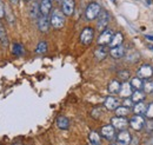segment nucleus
Segmentation results:
<instances>
[{"label": "nucleus", "mask_w": 153, "mask_h": 145, "mask_svg": "<svg viewBox=\"0 0 153 145\" xmlns=\"http://www.w3.org/2000/svg\"><path fill=\"white\" fill-rule=\"evenodd\" d=\"M39 7H40L41 16H48L52 11V1L51 0H41Z\"/></svg>", "instance_id": "nucleus-14"}, {"label": "nucleus", "mask_w": 153, "mask_h": 145, "mask_svg": "<svg viewBox=\"0 0 153 145\" xmlns=\"http://www.w3.org/2000/svg\"><path fill=\"white\" fill-rule=\"evenodd\" d=\"M110 55L114 59H120V58H123L125 55V47L123 45H119V46H115V47H111Z\"/></svg>", "instance_id": "nucleus-16"}, {"label": "nucleus", "mask_w": 153, "mask_h": 145, "mask_svg": "<svg viewBox=\"0 0 153 145\" xmlns=\"http://www.w3.org/2000/svg\"><path fill=\"white\" fill-rule=\"evenodd\" d=\"M0 44L2 47H7L8 46V38H7V33L6 30L4 27V25L0 22Z\"/></svg>", "instance_id": "nucleus-20"}, {"label": "nucleus", "mask_w": 153, "mask_h": 145, "mask_svg": "<svg viewBox=\"0 0 153 145\" xmlns=\"http://www.w3.org/2000/svg\"><path fill=\"white\" fill-rule=\"evenodd\" d=\"M111 124L115 127V130H119V131L126 130V127L130 125L128 120L125 117H118V116H115L111 119Z\"/></svg>", "instance_id": "nucleus-9"}, {"label": "nucleus", "mask_w": 153, "mask_h": 145, "mask_svg": "<svg viewBox=\"0 0 153 145\" xmlns=\"http://www.w3.org/2000/svg\"><path fill=\"white\" fill-rule=\"evenodd\" d=\"M137 75H138L139 78H141L143 80H149V79H151L153 75L152 66H150V65H147V64L141 65V66L139 67L138 72H137Z\"/></svg>", "instance_id": "nucleus-6"}, {"label": "nucleus", "mask_w": 153, "mask_h": 145, "mask_svg": "<svg viewBox=\"0 0 153 145\" xmlns=\"http://www.w3.org/2000/svg\"><path fill=\"white\" fill-rule=\"evenodd\" d=\"M74 6H76L74 0H62V2H61V11H62V13L66 17H70L74 12Z\"/></svg>", "instance_id": "nucleus-10"}, {"label": "nucleus", "mask_w": 153, "mask_h": 145, "mask_svg": "<svg viewBox=\"0 0 153 145\" xmlns=\"http://www.w3.org/2000/svg\"><path fill=\"white\" fill-rule=\"evenodd\" d=\"M10 1H11L12 4H18V2H19V0H10Z\"/></svg>", "instance_id": "nucleus-36"}, {"label": "nucleus", "mask_w": 153, "mask_h": 145, "mask_svg": "<svg viewBox=\"0 0 153 145\" xmlns=\"http://www.w3.org/2000/svg\"><path fill=\"white\" fill-rule=\"evenodd\" d=\"M131 141H132V137L127 130H121L117 136V142L119 145H130Z\"/></svg>", "instance_id": "nucleus-11"}, {"label": "nucleus", "mask_w": 153, "mask_h": 145, "mask_svg": "<svg viewBox=\"0 0 153 145\" xmlns=\"http://www.w3.org/2000/svg\"><path fill=\"white\" fill-rule=\"evenodd\" d=\"M36 52H37L38 55H44V53H46V52H47V43H46V41H40L38 44V46H37V49H36Z\"/></svg>", "instance_id": "nucleus-30"}, {"label": "nucleus", "mask_w": 153, "mask_h": 145, "mask_svg": "<svg viewBox=\"0 0 153 145\" xmlns=\"http://www.w3.org/2000/svg\"><path fill=\"white\" fill-rule=\"evenodd\" d=\"M143 90H144L145 93H147V94L153 93V81L152 80H146V83H144V87H143Z\"/></svg>", "instance_id": "nucleus-31"}, {"label": "nucleus", "mask_w": 153, "mask_h": 145, "mask_svg": "<svg viewBox=\"0 0 153 145\" xmlns=\"http://www.w3.org/2000/svg\"><path fill=\"white\" fill-rule=\"evenodd\" d=\"M51 21L48 16H40L38 19V28L41 32H47L50 30Z\"/></svg>", "instance_id": "nucleus-12"}, {"label": "nucleus", "mask_w": 153, "mask_h": 145, "mask_svg": "<svg viewBox=\"0 0 153 145\" xmlns=\"http://www.w3.org/2000/svg\"><path fill=\"white\" fill-rule=\"evenodd\" d=\"M112 1H113V2H114V1H115V0H112Z\"/></svg>", "instance_id": "nucleus-41"}, {"label": "nucleus", "mask_w": 153, "mask_h": 145, "mask_svg": "<svg viewBox=\"0 0 153 145\" xmlns=\"http://www.w3.org/2000/svg\"><path fill=\"white\" fill-rule=\"evenodd\" d=\"M108 53V50L106 46H101V45H98V47L94 51V57H96L97 60H104Z\"/></svg>", "instance_id": "nucleus-17"}, {"label": "nucleus", "mask_w": 153, "mask_h": 145, "mask_svg": "<svg viewBox=\"0 0 153 145\" xmlns=\"http://www.w3.org/2000/svg\"><path fill=\"white\" fill-rule=\"evenodd\" d=\"M149 47H150V50H152V51H153V46H152V45H150Z\"/></svg>", "instance_id": "nucleus-37"}, {"label": "nucleus", "mask_w": 153, "mask_h": 145, "mask_svg": "<svg viewBox=\"0 0 153 145\" xmlns=\"http://www.w3.org/2000/svg\"><path fill=\"white\" fill-rule=\"evenodd\" d=\"M123 105H124V106H126V108H128V109H132V108L134 106V103L131 98H125V99H124Z\"/></svg>", "instance_id": "nucleus-33"}, {"label": "nucleus", "mask_w": 153, "mask_h": 145, "mask_svg": "<svg viewBox=\"0 0 153 145\" xmlns=\"http://www.w3.org/2000/svg\"><path fill=\"white\" fill-rule=\"evenodd\" d=\"M100 136L106 141H112L115 137V127L112 124H107L100 129Z\"/></svg>", "instance_id": "nucleus-7"}, {"label": "nucleus", "mask_w": 153, "mask_h": 145, "mask_svg": "<svg viewBox=\"0 0 153 145\" xmlns=\"http://www.w3.org/2000/svg\"><path fill=\"white\" fill-rule=\"evenodd\" d=\"M41 14H40V7H39V5L37 2H33L32 4V6H31V10H30V17L31 19H37L38 20L39 17H40Z\"/></svg>", "instance_id": "nucleus-22"}, {"label": "nucleus", "mask_w": 153, "mask_h": 145, "mask_svg": "<svg viewBox=\"0 0 153 145\" xmlns=\"http://www.w3.org/2000/svg\"><path fill=\"white\" fill-rule=\"evenodd\" d=\"M93 38H94V31L92 27H85L82 30V32L80 33V41H81V44H84L86 46L92 44Z\"/></svg>", "instance_id": "nucleus-3"}, {"label": "nucleus", "mask_w": 153, "mask_h": 145, "mask_svg": "<svg viewBox=\"0 0 153 145\" xmlns=\"http://www.w3.org/2000/svg\"><path fill=\"white\" fill-rule=\"evenodd\" d=\"M5 17V6L2 4V1L0 0V19H2Z\"/></svg>", "instance_id": "nucleus-34"}, {"label": "nucleus", "mask_w": 153, "mask_h": 145, "mask_svg": "<svg viewBox=\"0 0 153 145\" xmlns=\"http://www.w3.org/2000/svg\"><path fill=\"white\" fill-rule=\"evenodd\" d=\"M145 92H143L141 90H135L133 91V93H132V96H131V99L133 100L134 104H137V103H140V102H144V99H145Z\"/></svg>", "instance_id": "nucleus-21"}, {"label": "nucleus", "mask_w": 153, "mask_h": 145, "mask_svg": "<svg viewBox=\"0 0 153 145\" xmlns=\"http://www.w3.org/2000/svg\"><path fill=\"white\" fill-rule=\"evenodd\" d=\"M119 104H120L119 103V99H117L115 97H112V96L107 97L105 99V102H104V106L107 110H110V111H115V109L118 106H120Z\"/></svg>", "instance_id": "nucleus-13"}, {"label": "nucleus", "mask_w": 153, "mask_h": 145, "mask_svg": "<svg viewBox=\"0 0 153 145\" xmlns=\"http://www.w3.org/2000/svg\"><path fill=\"white\" fill-rule=\"evenodd\" d=\"M13 145H21V144H19V143H16V144H13Z\"/></svg>", "instance_id": "nucleus-38"}, {"label": "nucleus", "mask_w": 153, "mask_h": 145, "mask_svg": "<svg viewBox=\"0 0 153 145\" xmlns=\"http://www.w3.org/2000/svg\"><path fill=\"white\" fill-rule=\"evenodd\" d=\"M56 123H57V126L60 130H67L70 127V120L64 116H59L57 120H56Z\"/></svg>", "instance_id": "nucleus-19"}, {"label": "nucleus", "mask_w": 153, "mask_h": 145, "mask_svg": "<svg viewBox=\"0 0 153 145\" xmlns=\"http://www.w3.org/2000/svg\"><path fill=\"white\" fill-rule=\"evenodd\" d=\"M51 1H52V0H51Z\"/></svg>", "instance_id": "nucleus-43"}, {"label": "nucleus", "mask_w": 153, "mask_h": 145, "mask_svg": "<svg viewBox=\"0 0 153 145\" xmlns=\"http://www.w3.org/2000/svg\"><path fill=\"white\" fill-rule=\"evenodd\" d=\"M111 145H117V144H111Z\"/></svg>", "instance_id": "nucleus-42"}, {"label": "nucleus", "mask_w": 153, "mask_h": 145, "mask_svg": "<svg viewBox=\"0 0 153 145\" xmlns=\"http://www.w3.org/2000/svg\"><path fill=\"white\" fill-rule=\"evenodd\" d=\"M114 36L113 31L110 30V28H106L105 31L101 32V34L98 38V45H101V46H107L111 44L112 41V38Z\"/></svg>", "instance_id": "nucleus-4"}, {"label": "nucleus", "mask_w": 153, "mask_h": 145, "mask_svg": "<svg viewBox=\"0 0 153 145\" xmlns=\"http://www.w3.org/2000/svg\"><path fill=\"white\" fill-rule=\"evenodd\" d=\"M128 123H130V126L135 131H139L145 126V119L141 114H134L133 117L130 119Z\"/></svg>", "instance_id": "nucleus-8"}, {"label": "nucleus", "mask_w": 153, "mask_h": 145, "mask_svg": "<svg viewBox=\"0 0 153 145\" xmlns=\"http://www.w3.org/2000/svg\"><path fill=\"white\" fill-rule=\"evenodd\" d=\"M128 113H130V109L126 108V106H124V105L118 106L115 109V116H118V117H126Z\"/></svg>", "instance_id": "nucleus-27"}, {"label": "nucleus", "mask_w": 153, "mask_h": 145, "mask_svg": "<svg viewBox=\"0 0 153 145\" xmlns=\"http://www.w3.org/2000/svg\"><path fill=\"white\" fill-rule=\"evenodd\" d=\"M88 145H94V144H92V143H91V142H90V143H88Z\"/></svg>", "instance_id": "nucleus-39"}, {"label": "nucleus", "mask_w": 153, "mask_h": 145, "mask_svg": "<svg viewBox=\"0 0 153 145\" xmlns=\"http://www.w3.org/2000/svg\"><path fill=\"white\" fill-rule=\"evenodd\" d=\"M110 22V14L106 11H101L100 14L98 16V22H97V27L99 31H105L107 28V25Z\"/></svg>", "instance_id": "nucleus-5"}, {"label": "nucleus", "mask_w": 153, "mask_h": 145, "mask_svg": "<svg viewBox=\"0 0 153 145\" xmlns=\"http://www.w3.org/2000/svg\"><path fill=\"white\" fill-rule=\"evenodd\" d=\"M121 89V81L120 80H112V81H110V84H108V86H107V90L108 92L111 93V94H117V93H119V91Z\"/></svg>", "instance_id": "nucleus-18"}, {"label": "nucleus", "mask_w": 153, "mask_h": 145, "mask_svg": "<svg viewBox=\"0 0 153 145\" xmlns=\"http://www.w3.org/2000/svg\"><path fill=\"white\" fill-rule=\"evenodd\" d=\"M146 39H147V40H152L153 41V36H146Z\"/></svg>", "instance_id": "nucleus-35"}, {"label": "nucleus", "mask_w": 153, "mask_h": 145, "mask_svg": "<svg viewBox=\"0 0 153 145\" xmlns=\"http://www.w3.org/2000/svg\"><path fill=\"white\" fill-rule=\"evenodd\" d=\"M88 139H90V142H91L92 144L100 145V133H98V132H96V131L90 132V135H88Z\"/></svg>", "instance_id": "nucleus-25"}, {"label": "nucleus", "mask_w": 153, "mask_h": 145, "mask_svg": "<svg viewBox=\"0 0 153 145\" xmlns=\"http://www.w3.org/2000/svg\"><path fill=\"white\" fill-rule=\"evenodd\" d=\"M118 78H119V80H120V81L126 83V81H128V79L131 78V73L128 72L127 70L119 71V72H118Z\"/></svg>", "instance_id": "nucleus-29"}, {"label": "nucleus", "mask_w": 153, "mask_h": 145, "mask_svg": "<svg viewBox=\"0 0 153 145\" xmlns=\"http://www.w3.org/2000/svg\"><path fill=\"white\" fill-rule=\"evenodd\" d=\"M123 41H124V36H123V33L118 32V33H115L114 36H113L112 41H111V44H110V46H111V47L119 46V45H121V44H123Z\"/></svg>", "instance_id": "nucleus-24"}, {"label": "nucleus", "mask_w": 153, "mask_h": 145, "mask_svg": "<svg viewBox=\"0 0 153 145\" xmlns=\"http://www.w3.org/2000/svg\"><path fill=\"white\" fill-rule=\"evenodd\" d=\"M12 52H13V55H17V57H22V55H25L24 46L21 44H14L13 45V49H12Z\"/></svg>", "instance_id": "nucleus-26"}, {"label": "nucleus", "mask_w": 153, "mask_h": 145, "mask_svg": "<svg viewBox=\"0 0 153 145\" xmlns=\"http://www.w3.org/2000/svg\"><path fill=\"white\" fill-rule=\"evenodd\" d=\"M133 91L134 90L132 89L131 84H128V83L126 81V83L121 84V89L119 91V94H120V97H123V98H128V97L132 96Z\"/></svg>", "instance_id": "nucleus-15"}, {"label": "nucleus", "mask_w": 153, "mask_h": 145, "mask_svg": "<svg viewBox=\"0 0 153 145\" xmlns=\"http://www.w3.org/2000/svg\"><path fill=\"white\" fill-rule=\"evenodd\" d=\"M101 12V7L99 4L97 2H91L88 4V6L86 7V11H85V17L87 20H94L96 18H98V16L100 14Z\"/></svg>", "instance_id": "nucleus-2"}, {"label": "nucleus", "mask_w": 153, "mask_h": 145, "mask_svg": "<svg viewBox=\"0 0 153 145\" xmlns=\"http://www.w3.org/2000/svg\"><path fill=\"white\" fill-rule=\"evenodd\" d=\"M25 1H31V0H25Z\"/></svg>", "instance_id": "nucleus-40"}, {"label": "nucleus", "mask_w": 153, "mask_h": 145, "mask_svg": "<svg viewBox=\"0 0 153 145\" xmlns=\"http://www.w3.org/2000/svg\"><path fill=\"white\" fill-rule=\"evenodd\" d=\"M149 119H153V103H150L147 106H146V110H145V113H144Z\"/></svg>", "instance_id": "nucleus-32"}, {"label": "nucleus", "mask_w": 153, "mask_h": 145, "mask_svg": "<svg viewBox=\"0 0 153 145\" xmlns=\"http://www.w3.org/2000/svg\"><path fill=\"white\" fill-rule=\"evenodd\" d=\"M145 110H146V105H145L143 102L134 104L133 111L135 114H144V113H145Z\"/></svg>", "instance_id": "nucleus-28"}, {"label": "nucleus", "mask_w": 153, "mask_h": 145, "mask_svg": "<svg viewBox=\"0 0 153 145\" xmlns=\"http://www.w3.org/2000/svg\"><path fill=\"white\" fill-rule=\"evenodd\" d=\"M131 86H132V89L134 91L135 90H143V87H144V81H143V79L141 78H139V77H134L132 78V80H131Z\"/></svg>", "instance_id": "nucleus-23"}, {"label": "nucleus", "mask_w": 153, "mask_h": 145, "mask_svg": "<svg viewBox=\"0 0 153 145\" xmlns=\"http://www.w3.org/2000/svg\"><path fill=\"white\" fill-rule=\"evenodd\" d=\"M65 14L62 13L61 10H53V12L51 13V26L56 30H60L62 28V26L65 25Z\"/></svg>", "instance_id": "nucleus-1"}]
</instances>
